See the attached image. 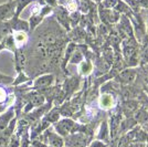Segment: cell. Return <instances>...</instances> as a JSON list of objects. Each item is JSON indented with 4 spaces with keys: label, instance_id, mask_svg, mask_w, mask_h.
<instances>
[{
    "label": "cell",
    "instance_id": "6da1fadb",
    "mask_svg": "<svg viewBox=\"0 0 148 147\" xmlns=\"http://www.w3.org/2000/svg\"><path fill=\"white\" fill-rule=\"evenodd\" d=\"M114 105V98L111 94H104L99 98V106L104 110H108Z\"/></svg>",
    "mask_w": 148,
    "mask_h": 147
},
{
    "label": "cell",
    "instance_id": "7a4b0ae2",
    "mask_svg": "<svg viewBox=\"0 0 148 147\" xmlns=\"http://www.w3.org/2000/svg\"><path fill=\"white\" fill-rule=\"evenodd\" d=\"M135 76H136V73L135 71H133V70H125L123 71L122 73L119 74V81L121 82H123V83H132L133 81L135 80Z\"/></svg>",
    "mask_w": 148,
    "mask_h": 147
},
{
    "label": "cell",
    "instance_id": "3957f363",
    "mask_svg": "<svg viewBox=\"0 0 148 147\" xmlns=\"http://www.w3.org/2000/svg\"><path fill=\"white\" fill-rule=\"evenodd\" d=\"M16 38H17V41H19V42H22L25 40V36L23 33H17Z\"/></svg>",
    "mask_w": 148,
    "mask_h": 147
},
{
    "label": "cell",
    "instance_id": "277c9868",
    "mask_svg": "<svg viewBox=\"0 0 148 147\" xmlns=\"http://www.w3.org/2000/svg\"><path fill=\"white\" fill-rule=\"evenodd\" d=\"M5 96H6V94H5V92H3V90L0 89V102L5 100Z\"/></svg>",
    "mask_w": 148,
    "mask_h": 147
},
{
    "label": "cell",
    "instance_id": "5b68a950",
    "mask_svg": "<svg viewBox=\"0 0 148 147\" xmlns=\"http://www.w3.org/2000/svg\"><path fill=\"white\" fill-rule=\"evenodd\" d=\"M69 9H70V10H74V9H75V2H74V1H71V2H70V3H69Z\"/></svg>",
    "mask_w": 148,
    "mask_h": 147
}]
</instances>
